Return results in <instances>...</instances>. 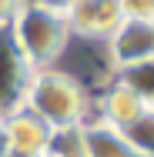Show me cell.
I'll use <instances>...</instances> for the list:
<instances>
[{"label":"cell","mask_w":154,"mask_h":157,"mask_svg":"<svg viewBox=\"0 0 154 157\" xmlns=\"http://www.w3.org/2000/svg\"><path fill=\"white\" fill-rule=\"evenodd\" d=\"M24 107L34 110L50 130L81 127L91 121V90L77 74L47 67V70H34Z\"/></svg>","instance_id":"cell-1"},{"label":"cell","mask_w":154,"mask_h":157,"mask_svg":"<svg viewBox=\"0 0 154 157\" xmlns=\"http://www.w3.org/2000/svg\"><path fill=\"white\" fill-rule=\"evenodd\" d=\"M10 33H14V44L20 47L24 60L34 70L57 67V60L67 54V47L74 40L64 10L44 3V0H20V7L10 20Z\"/></svg>","instance_id":"cell-2"},{"label":"cell","mask_w":154,"mask_h":157,"mask_svg":"<svg viewBox=\"0 0 154 157\" xmlns=\"http://www.w3.org/2000/svg\"><path fill=\"white\" fill-rule=\"evenodd\" d=\"M104 47H107V60L114 67V74L151 63L154 60V20L124 17L121 27L104 40Z\"/></svg>","instance_id":"cell-3"},{"label":"cell","mask_w":154,"mask_h":157,"mask_svg":"<svg viewBox=\"0 0 154 157\" xmlns=\"http://www.w3.org/2000/svg\"><path fill=\"white\" fill-rule=\"evenodd\" d=\"M30 77H34V67L24 60L20 47L14 44L10 27H0V117L24 107Z\"/></svg>","instance_id":"cell-4"},{"label":"cell","mask_w":154,"mask_h":157,"mask_svg":"<svg viewBox=\"0 0 154 157\" xmlns=\"http://www.w3.org/2000/svg\"><path fill=\"white\" fill-rule=\"evenodd\" d=\"M70 37L81 40H107L111 33L121 27L124 10L117 0H77L74 7L64 10Z\"/></svg>","instance_id":"cell-5"},{"label":"cell","mask_w":154,"mask_h":157,"mask_svg":"<svg viewBox=\"0 0 154 157\" xmlns=\"http://www.w3.org/2000/svg\"><path fill=\"white\" fill-rule=\"evenodd\" d=\"M148 107H151V104L137 94L131 84H124L121 77H114V80L104 87V94H101V117H97V121H104V124L114 127V130H127Z\"/></svg>","instance_id":"cell-6"},{"label":"cell","mask_w":154,"mask_h":157,"mask_svg":"<svg viewBox=\"0 0 154 157\" xmlns=\"http://www.w3.org/2000/svg\"><path fill=\"white\" fill-rule=\"evenodd\" d=\"M3 130H7L10 151H24V154H47L50 140H54V130L27 107H17L14 114H7Z\"/></svg>","instance_id":"cell-7"},{"label":"cell","mask_w":154,"mask_h":157,"mask_svg":"<svg viewBox=\"0 0 154 157\" xmlns=\"http://www.w3.org/2000/svg\"><path fill=\"white\" fill-rule=\"evenodd\" d=\"M84 157H141L121 130L107 127L104 121L84 124Z\"/></svg>","instance_id":"cell-8"},{"label":"cell","mask_w":154,"mask_h":157,"mask_svg":"<svg viewBox=\"0 0 154 157\" xmlns=\"http://www.w3.org/2000/svg\"><path fill=\"white\" fill-rule=\"evenodd\" d=\"M121 134L127 137V144L141 157H154V107H148V110L127 127V130H121Z\"/></svg>","instance_id":"cell-9"},{"label":"cell","mask_w":154,"mask_h":157,"mask_svg":"<svg viewBox=\"0 0 154 157\" xmlns=\"http://www.w3.org/2000/svg\"><path fill=\"white\" fill-rule=\"evenodd\" d=\"M50 154H57V157H84V124H81V127L54 130Z\"/></svg>","instance_id":"cell-10"},{"label":"cell","mask_w":154,"mask_h":157,"mask_svg":"<svg viewBox=\"0 0 154 157\" xmlns=\"http://www.w3.org/2000/svg\"><path fill=\"white\" fill-rule=\"evenodd\" d=\"M114 77H121L124 84H131V87L154 107V60L141 63V67H131V70H121V74H114Z\"/></svg>","instance_id":"cell-11"},{"label":"cell","mask_w":154,"mask_h":157,"mask_svg":"<svg viewBox=\"0 0 154 157\" xmlns=\"http://www.w3.org/2000/svg\"><path fill=\"white\" fill-rule=\"evenodd\" d=\"M124 17H137V20H154V0H117Z\"/></svg>","instance_id":"cell-12"},{"label":"cell","mask_w":154,"mask_h":157,"mask_svg":"<svg viewBox=\"0 0 154 157\" xmlns=\"http://www.w3.org/2000/svg\"><path fill=\"white\" fill-rule=\"evenodd\" d=\"M17 7H20V0H0V27H10Z\"/></svg>","instance_id":"cell-13"},{"label":"cell","mask_w":154,"mask_h":157,"mask_svg":"<svg viewBox=\"0 0 154 157\" xmlns=\"http://www.w3.org/2000/svg\"><path fill=\"white\" fill-rule=\"evenodd\" d=\"M10 154V144H7V130H3V117H0V157Z\"/></svg>","instance_id":"cell-14"},{"label":"cell","mask_w":154,"mask_h":157,"mask_svg":"<svg viewBox=\"0 0 154 157\" xmlns=\"http://www.w3.org/2000/svg\"><path fill=\"white\" fill-rule=\"evenodd\" d=\"M44 3H50V7H57V10H67V7H74L77 0H44Z\"/></svg>","instance_id":"cell-15"},{"label":"cell","mask_w":154,"mask_h":157,"mask_svg":"<svg viewBox=\"0 0 154 157\" xmlns=\"http://www.w3.org/2000/svg\"><path fill=\"white\" fill-rule=\"evenodd\" d=\"M7 157H44V154H24V151H10Z\"/></svg>","instance_id":"cell-16"},{"label":"cell","mask_w":154,"mask_h":157,"mask_svg":"<svg viewBox=\"0 0 154 157\" xmlns=\"http://www.w3.org/2000/svg\"><path fill=\"white\" fill-rule=\"evenodd\" d=\"M44 157H57V154H50V151H47V154H44Z\"/></svg>","instance_id":"cell-17"}]
</instances>
